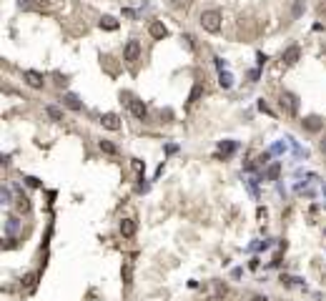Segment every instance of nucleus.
I'll list each match as a JSON object with an SVG mask.
<instances>
[{
	"label": "nucleus",
	"instance_id": "39448f33",
	"mask_svg": "<svg viewBox=\"0 0 326 301\" xmlns=\"http://www.w3.org/2000/svg\"><path fill=\"white\" fill-rule=\"evenodd\" d=\"M281 108H284L286 113H291V116H294V113L299 111V103H296V95H291V93H284V95H281Z\"/></svg>",
	"mask_w": 326,
	"mask_h": 301
},
{
	"label": "nucleus",
	"instance_id": "1a4fd4ad",
	"mask_svg": "<svg viewBox=\"0 0 326 301\" xmlns=\"http://www.w3.org/2000/svg\"><path fill=\"white\" fill-rule=\"evenodd\" d=\"M63 103L70 108V111H80L83 108V103H80V98L75 95V93H65L63 95Z\"/></svg>",
	"mask_w": 326,
	"mask_h": 301
},
{
	"label": "nucleus",
	"instance_id": "b1692460",
	"mask_svg": "<svg viewBox=\"0 0 326 301\" xmlns=\"http://www.w3.org/2000/svg\"><path fill=\"white\" fill-rule=\"evenodd\" d=\"M254 301H266V296H254Z\"/></svg>",
	"mask_w": 326,
	"mask_h": 301
},
{
	"label": "nucleus",
	"instance_id": "dca6fc26",
	"mask_svg": "<svg viewBox=\"0 0 326 301\" xmlns=\"http://www.w3.org/2000/svg\"><path fill=\"white\" fill-rule=\"evenodd\" d=\"M101 150H103V153H116V146L108 143V141H101Z\"/></svg>",
	"mask_w": 326,
	"mask_h": 301
},
{
	"label": "nucleus",
	"instance_id": "7ed1b4c3",
	"mask_svg": "<svg viewBox=\"0 0 326 301\" xmlns=\"http://www.w3.org/2000/svg\"><path fill=\"white\" fill-rule=\"evenodd\" d=\"M23 80H25L30 88H43V83H45L43 73H38V71H25V73H23Z\"/></svg>",
	"mask_w": 326,
	"mask_h": 301
},
{
	"label": "nucleus",
	"instance_id": "423d86ee",
	"mask_svg": "<svg viewBox=\"0 0 326 301\" xmlns=\"http://www.w3.org/2000/svg\"><path fill=\"white\" fill-rule=\"evenodd\" d=\"M101 126L108 128V131H118L121 128V118L116 113H106V116H101Z\"/></svg>",
	"mask_w": 326,
	"mask_h": 301
},
{
	"label": "nucleus",
	"instance_id": "6e6552de",
	"mask_svg": "<svg viewBox=\"0 0 326 301\" xmlns=\"http://www.w3.org/2000/svg\"><path fill=\"white\" fill-rule=\"evenodd\" d=\"M148 30H151V35H153L156 40H163V38L168 35L166 25H163V23H158V20H156V23H151V28H148Z\"/></svg>",
	"mask_w": 326,
	"mask_h": 301
},
{
	"label": "nucleus",
	"instance_id": "ddd939ff",
	"mask_svg": "<svg viewBox=\"0 0 326 301\" xmlns=\"http://www.w3.org/2000/svg\"><path fill=\"white\" fill-rule=\"evenodd\" d=\"M45 113H48L53 121H63V111H61V108H56V106H48V108H45Z\"/></svg>",
	"mask_w": 326,
	"mask_h": 301
},
{
	"label": "nucleus",
	"instance_id": "0eeeda50",
	"mask_svg": "<svg viewBox=\"0 0 326 301\" xmlns=\"http://www.w3.org/2000/svg\"><path fill=\"white\" fill-rule=\"evenodd\" d=\"M128 108H130V113H133L138 121H143V118H146V113H148V111H146V106H143V101H128Z\"/></svg>",
	"mask_w": 326,
	"mask_h": 301
},
{
	"label": "nucleus",
	"instance_id": "9b49d317",
	"mask_svg": "<svg viewBox=\"0 0 326 301\" xmlns=\"http://www.w3.org/2000/svg\"><path fill=\"white\" fill-rule=\"evenodd\" d=\"M121 233H123L126 238H130V236L135 233V221H133V219H123V221H121Z\"/></svg>",
	"mask_w": 326,
	"mask_h": 301
},
{
	"label": "nucleus",
	"instance_id": "9d476101",
	"mask_svg": "<svg viewBox=\"0 0 326 301\" xmlns=\"http://www.w3.org/2000/svg\"><path fill=\"white\" fill-rule=\"evenodd\" d=\"M299 56H301V51H299V45H291L286 53H284V63L286 66H294L296 61H299Z\"/></svg>",
	"mask_w": 326,
	"mask_h": 301
},
{
	"label": "nucleus",
	"instance_id": "f257e3e1",
	"mask_svg": "<svg viewBox=\"0 0 326 301\" xmlns=\"http://www.w3.org/2000/svg\"><path fill=\"white\" fill-rule=\"evenodd\" d=\"M221 20H223L221 10H203L198 23H201V28H203L206 33H218V30H221Z\"/></svg>",
	"mask_w": 326,
	"mask_h": 301
},
{
	"label": "nucleus",
	"instance_id": "4468645a",
	"mask_svg": "<svg viewBox=\"0 0 326 301\" xmlns=\"http://www.w3.org/2000/svg\"><path fill=\"white\" fill-rule=\"evenodd\" d=\"M304 8H306V3H304V0H294V8H291V15H294V18H299V15L304 13Z\"/></svg>",
	"mask_w": 326,
	"mask_h": 301
},
{
	"label": "nucleus",
	"instance_id": "20e7f679",
	"mask_svg": "<svg viewBox=\"0 0 326 301\" xmlns=\"http://www.w3.org/2000/svg\"><path fill=\"white\" fill-rule=\"evenodd\" d=\"M301 126H304L309 133H319V131L324 128V121H321L319 116H309V118H304V121H301Z\"/></svg>",
	"mask_w": 326,
	"mask_h": 301
},
{
	"label": "nucleus",
	"instance_id": "6ab92c4d",
	"mask_svg": "<svg viewBox=\"0 0 326 301\" xmlns=\"http://www.w3.org/2000/svg\"><path fill=\"white\" fill-rule=\"evenodd\" d=\"M0 198H3V204H10V191H8V188H3Z\"/></svg>",
	"mask_w": 326,
	"mask_h": 301
},
{
	"label": "nucleus",
	"instance_id": "f03ea898",
	"mask_svg": "<svg viewBox=\"0 0 326 301\" xmlns=\"http://www.w3.org/2000/svg\"><path fill=\"white\" fill-rule=\"evenodd\" d=\"M141 58V43L138 40H128L126 48H123V61L126 63H135Z\"/></svg>",
	"mask_w": 326,
	"mask_h": 301
},
{
	"label": "nucleus",
	"instance_id": "a211bd4d",
	"mask_svg": "<svg viewBox=\"0 0 326 301\" xmlns=\"http://www.w3.org/2000/svg\"><path fill=\"white\" fill-rule=\"evenodd\" d=\"M231 83H234V80H231V75L221 73V85H223V88H231Z\"/></svg>",
	"mask_w": 326,
	"mask_h": 301
},
{
	"label": "nucleus",
	"instance_id": "5701e85b",
	"mask_svg": "<svg viewBox=\"0 0 326 301\" xmlns=\"http://www.w3.org/2000/svg\"><path fill=\"white\" fill-rule=\"evenodd\" d=\"M38 3H40V5H51V0H38Z\"/></svg>",
	"mask_w": 326,
	"mask_h": 301
},
{
	"label": "nucleus",
	"instance_id": "412c9836",
	"mask_svg": "<svg viewBox=\"0 0 326 301\" xmlns=\"http://www.w3.org/2000/svg\"><path fill=\"white\" fill-rule=\"evenodd\" d=\"M189 3H191V0H176V3H173V8H181V5H183V8H186V5H189Z\"/></svg>",
	"mask_w": 326,
	"mask_h": 301
},
{
	"label": "nucleus",
	"instance_id": "2eb2a0df",
	"mask_svg": "<svg viewBox=\"0 0 326 301\" xmlns=\"http://www.w3.org/2000/svg\"><path fill=\"white\" fill-rule=\"evenodd\" d=\"M18 211H30V204H28V198L23 196V198H18Z\"/></svg>",
	"mask_w": 326,
	"mask_h": 301
},
{
	"label": "nucleus",
	"instance_id": "4be33fe9",
	"mask_svg": "<svg viewBox=\"0 0 326 301\" xmlns=\"http://www.w3.org/2000/svg\"><path fill=\"white\" fill-rule=\"evenodd\" d=\"M321 153H326V136H324V141H321Z\"/></svg>",
	"mask_w": 326,
	"mask_h": 301
},
{
	"label": "nucleus",
	"instance_id": "f3484780",
	"mask_svg": "<svg viewBox=\"0 0 326 301\" xmlns=\"http://www.w3.org/2000/svg\"><path fill=\"white\" fill-rule=\"evenodd\" d=\"M278 171H281V166H278V163H273V166H271V168H268V178H271V181H273V178H276V176H278Z\"/></svg>",
	"mask_w": 326,
	"mask_h": 301
},
{
	"label": "nucleus",
	"instance_id": "f8f14e48",
	"mask_svg": "<svg viewBox=\"0 0 326 301\" xmlns=\"http://www.w3.org/2000/svg\"><path fill=\"white\" fill-rule=\"evenodd\" d=\"M101 28H106V30H116V28H118V20H116V18H111V15H106V18H101Z\"/></svg>",
	"mask_w": 326,
	"mask_h": 301
},
{
	"label": "nucleus",
	"instance_id": "aec40b11",
	"mask_svg": "<svg viewBox=\"0 0 326 301\" xmlns=\"http://www.w3.org/2000/svg\"><path fill=\"white\" fill-rule=\"evenodd\" d=\"M18 228V219H8V231H15Z\"/></svg>",
	"mask_w": 326,
	"mask_h": 301
}]
</instances>
